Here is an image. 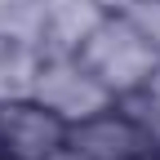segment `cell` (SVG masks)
I'll use <instances>...</instances> for the list:
<instances>
[{"mask_svg":"<svg viewBox=\"0 0 160 160\" xmlns=\"http://www.w3.org/2000/svg\"><path fill=\"white\" fill-rule=\"evenodd\" d=\"M31 98L40 107H49L58 120H67V129L76 120H85L93 111H102L107 102V89L80 67V58L67 49H40V62H36V76H31Z\"/></svg>","mask_w":160,"mask_h":160,"instance_id":"cell-2","label":"cell"},{"mask_svg":"<svg viewBox=\"0 0 160 160\" xmlns=\"http://www.w3.org/2000/svg\"><path fill=\"white\" fill-rule=\"evenodd\" d=\"M71 53L116 102L147 93L160 76V36L133 9H102L71 40Z\"/></svg>","mask_w":160,"mask_h":160,"instance_id":"cell-1","label":"cell"},{"mask_svg":"<svg viewBox=\"0 0 160 160\" xmlns=\"http://www.w3.org/2000/svg\"><path fill=\"white\" fill-rule=\"evenodd\" d=\"M151 160H160V147H156V156H151Z\"/></svg>","mask_w":160,"mask_h":160,"instance_id":"cell-7","label":"cell"},{"mask_svg":"<svg viewBox=\"0 0 160 160\" xmlns=\"http://www.w3.org/2000/svg\"><path fill=\"white\" fill-rule=\"evenodd\" d=\"M67 142V120H58L36 98L0 102V160H49Z\"/></svg>","mask_w":160,"mask_h":160,"instance_id":"cell-4","label":"cell"},{"mask_svg":"<svg viewBox=\"0 0 160 160\" xmlns=\"http://www.w3.org/2000/svg\"><path fill=\"white\" fill-rule=\"evenodd\" d=\"M49 160H89V156H85V151H76L71 142H62V147H58V151H53Z\"/></svg>","mask_w":160,"mask_h":160,"instance_id":"cell-6","label":"cell"},{"mask_svg":"<svg viewBox=\"0 0 160 160\" xmlns=\"http://www.w3.org/2000/svg\"><path fill=\"white\" fill-rule=\"evenodd\" d=\"M36 62H40V49L31 40H22V36H13V31L0 27V102L31 93Z\"/></svg>","mask_w":160,"mask_h":160,"instance_id":"cell-5","label":"cell"},{"mask_svg":"<svg viewBox=\"0 0 160 160\" xmlns=\"http://www.w3.org/2000/svg\"><path fill=\"white\" fill-rule=\"evenodd\" d=\"M67 142L89 160H147L160 147V138L133 102H107L102 111L76 120L67 129Z\"/></svg>","mask_w":160,"mask_h":160,"instance_id":"cell-3","label":"cell"}]
</instances>
